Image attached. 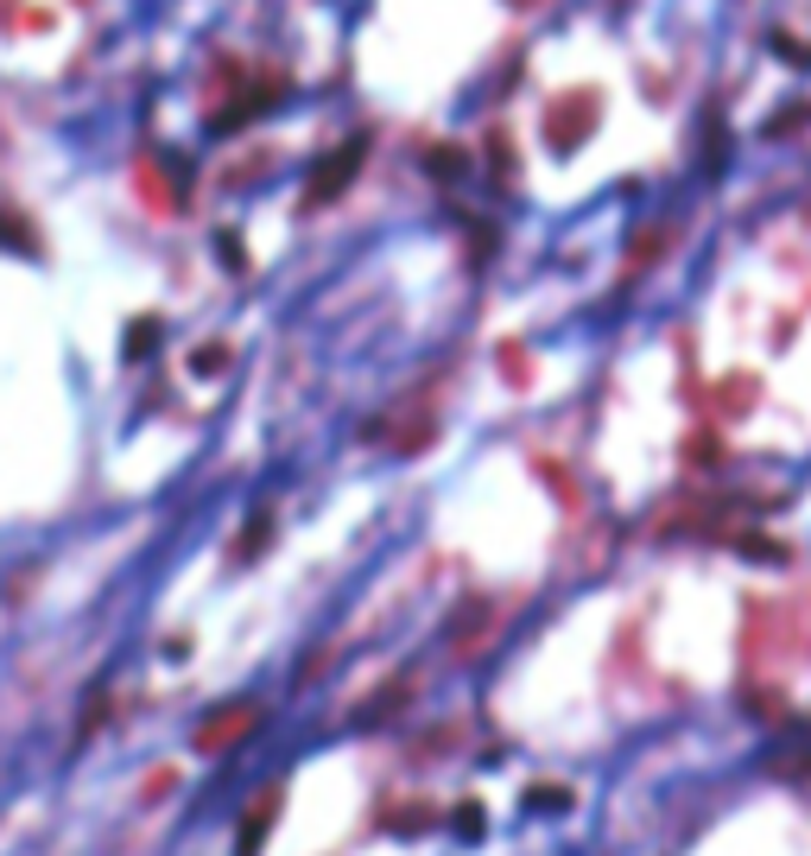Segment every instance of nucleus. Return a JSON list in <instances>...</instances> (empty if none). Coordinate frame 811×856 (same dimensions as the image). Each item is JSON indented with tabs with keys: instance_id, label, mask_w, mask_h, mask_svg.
<instances>
[{
	"instance_id": "1",
	"label": "nucleus",
	"mask_w": 811,
	"mask_h": 856,
	"mask_svg": "<svg viewBox=\"0 0 811 856\" xmlns=\"http://www.w3.org/2000/svg\"><path fill=\"white\" fill-rule=\"evenodd\" d=\"M596 121H602V96H596V89L558 96L552 109H546V140H552V152H577V140L596 134Z\"/></svg>"
},
{
	"instance_id": "2",
	"label": "nucleus",
	"mask_w": 811,
	"mask_h": 856,
	"mask_svg": "<svg viewBox=\"0 0 811 856\" xmlns=\"http://www.w3.org/2000/svg\"><path fill=\"white\" fill-rule=\"evenodd\" d=\"M362 159H369V140H342V147H336V159H324V165L311 172V185H304V203L317 210V203L342 197V190H349V178L362 172Z\"/></svg>"
},
{
	"instance_id": "3",
	"label": "nucleus",
	"mask_w": 811,
	"mask_h": 856,
	"mask_svg": "<svg viewBox=\"0 0 811 856\" xmlns=\"http://www.w3.org/2000/svg\"><path fill=\"white\" fill-rule=\"evenodd\" d=\"M273 812H279V786H266L254 806H248V819H241V856H260V838H266Z\"/></svg>"
},
{
	"instance_id": "4",
	"label": "nucleus",
	"mask_w": 811,
	"mask_h": 856,
	"mask_svg": "<svg viewBox=\"0 0 811 856\" xmlns=\"http://www.w3.org/2000/svg\"><path fill=\"white\" fill-rule=\"evenodd\" d=\"M248 723H254V710H248V705L235 710V717H210V723L197 730V748H222V743H235V730H248Z\"/></svg>"
},
{
	"instance_id": "5",
	"label": "nucleus",
	"mask_w": 811,
	"mask_h": 856,
	"mask_svg": "<svg viewBox=\"0 0 811 856\" xmlns=\"http://www.w3.org/2000/svg\"><path fill=\"white\" fill-rule=\"evenodd\" d=\"M152 349H159V318H134V324H127V343H121V356H127V362H147Z\"/></svg>"
},
{
	"instance_id": "6",
	"label": "nucleus",
	"mask_w": 811,
	"mask_h": 856,
	"mask_svg": "<svg viewBox=\"0 0 811 856\" xmlns=\"http://www.w3.org/2000/svg\"><path fill=\"white\" fill-rule=\"evenodd\" d=\"M533 806H539V812H564L571 793H564V786H533V793H526V812H533Z\"/></svg>"
},
{
	"instance_id": "7",
	"label": "nucleus",
	"mask_w": 811,
	"mask_h": 856,
	"mask_svg": "<svg viewBox=\"0 0 811 856\" xmlns=\"http://www.w3.org/2000/svg\"><path fill=\"white\" fill-rule=\"evenodd\" d=\"M190 369H197V374H222V369H228V343H210V349H197V356H190Z\"/></svg>"
},
{
	"instance_id": "8",
	"label": "nucleus",
	"mask_w": 811,
	"mask_h": 856,
	"mask_svg": "<svg viewBox=\"0 0 811 856\" xmlns=\"http://www.w3.org/2000/svg\"><path fill=\"white\" fill-rule=\"evenodd\" d=\"M488 159H495L501 178H514V147H508V134H488Z\"/></svg>"
},
{
	"instance_id": "9",
	"label": "nucleus",
	"mask_w": 811,
	"mask_h": 856,
	"mask_svg": "<svg viewBox=\"0 0 811 856\" xmlns=\"http://www.w3.org/2000/svg\"><path fill=\"white\" fill-rule=\"evenodd\" d=\"M0 248H38V241H33V228H26V223L0 216Z\"/></svg>"
},
{
	"instance_id": "10",
	"label": "nucleus",
	"mask_w": 811,
	"mask_h": 856,
	"mask_svg": "<svg viewBox=\"0 0 811 856\" xmlns=\"http://www.w3.org/2000/svg\"><path fill=\"white\" fill-rule=\"evenodd\" d=\"M774 51H779V58H793L799 71H806V64H811V45H799V38H793V33H779V38H774Z\"/></svg>"
},
{
	"instance_id": "11",
	"label": "nucleus",
	"mask_w": 811,
	"mask_h": 856,
	"mask_svg": "<svg viewBox=\"0 0 811 856\" xmlns=\"http://www.w3.org/2000/svg\"><path fill=\"white\" fill-rule=\"evenodd\" d=\"M432 172H438V178H457V172H463V152H457V147H438V152H432Z\"/></svg>"
},
{
	"instance_id": "12",
	"label": "nucleus",
	"mask_w": 811,
	"mask_h": 856,
	"mask_svg": "<svg viewBox=\"0 0 811 856\" xmlns=\"http://www.w3.org/2000/svg\"><path fill=\"white\" fill-rule=\"evenodd\" d=\"M260 546H266V514H254V521H248V533H241V559H254Z\"/></svg>"
},
{
	"instance_id": "13",
	"label": "nucleus",
	"mask_w": 811,
	"mask_h": 856,
	"mask_svg": "<svg viewBox=\"0 0 811 856\" xmlns=\"http://www.w3.org/2000/svg\"><path fill=\"white\" fill-rule=\"evenodd\" d=\"M482 806H457V831H463V838H482Z\"/></svg>"
},
{
	"instance_id": "14",
	"label": "nucleus",
	"mask_w": 811,
	"mask_h": 856,
	"mask_svg": "<svg viewBox=\"0 0 811 856\" xmlns=\"http://www.w3.org/2000/svg\"><path fill=\"white\" fill-rule=\"evenodd\" d=\"M216 255H222L228 266H241V261H248V255H241V235H222V248H216Z\"/></svg>"
},
{
	"instance_id": "15",
	"label": "nucleus",
	"mask_w": 811,
	"mask_h": 856,
	"mask_svg": "<svg viewBox=\"0 0 811 856\" xmlns=\"http://www.w3.org/2000/svg\"><path fill=\"white\" fill-rule=\"evenodd\" d=\"M514 7H526V0H514Z\"/></svg>"
}]
</instances>
